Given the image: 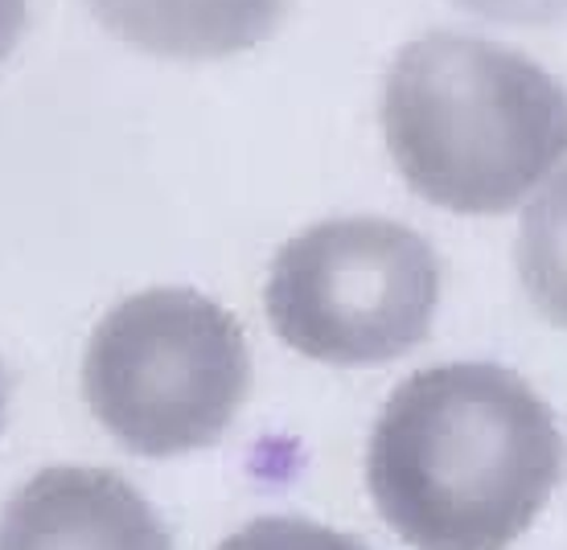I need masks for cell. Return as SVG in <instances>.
<instances>
[{"label":"cell","mask_w":567,"mask_h":550,"mask_svg":"<svg viewBox=\"0 0 567 550\" xmlns=\"http://www.w3.org/2000/svg\"><path fill=\"white\" fill-rule=\"evenodd\" d=\"M559 468L551 407L494 362L415 370L383 403L367 452L370 497L415 550H506L551 501Z\"/></svg>","instance_id":"1"},{"label":"cell","mask_w":567,"mask_h":550,"mask_svg":"<svg viewBox=\"0 0 567 550\" xmlns=\"http://www.w3.org/2000/svg\"><path fill=\"white\" fill-rule=\"evenodd\" d=\"M383 136L399 177L440 210L506 214L567 156V91L523 50L432 29L383 83Z\"/></svg>","instance_id":"2"},{"label":"cell","mask_w":567,"mask_h":550,"mask_svg":"<svg viewBox=\"0 0 567 550\" xmlns=\"http://www.w3.org/2000/svg\"><path fill=\"white\" fill-rule=\"evenodd\" d=\"M251 391L239 321L194 288H148L103 316L83 353L91 415L141 456L210 448Z\"/></svg>","instance_id":"3"},{"label":"cell","mask_w":567,"mask_h":550,"mask_svg":"<svg viewBox=\"0 0 567 550\" xmlns=\"http://www.w3.org/2000/svg\"><path fill=\"white\" fill-rule=\"evenodd\" d=\"M440 263L424 235L391 218H329L284 242L264 309L284 345L329 366H383L424 345Z\"/></svg>","instance_id":"4"},{"label":"cell","mask_w":567,"mask_h":550,"mask_svg":"<svg viewBox=\"0 0 567 550\" xmlns=\"http://www.w3.org/2000/svg\"><path fill=\"white\" fill-rule=\"evenodd\" d=\"M0 550H173V538L128 477L50 465L9 497Z\"/></svg>","instance_id":"5"},{"label":"cell","mask_w":567,"mask_h":550,"mask_svg":"<svg viewBox=\"0 0 567 550\" xmlns=\"http://www.w3.org/2000/svg\"><path fill=\"white\" fill-rule=\"evenodd\" d=\"M124 42L161 58H227L280 25L288 0H86Z\"/></svg>","instance_id":"6"},{"label":"cell","mask_w":567,"mask_h":550,"mask_svg":"<svg viewBox=\"0 0 567 550\" xmlns=\"http://www.w3.org/2000/svg\"><path fill=\"white\" fill-rule=\"evenodd\" d=\"M514 268L535 312L555 329H567V160L526 201Z\"/></svg>","instance_id":"7"},{"label":"cell","mask_w":567,"mask_h":550,"mask_svg":"<svg viewBox=\"0 0 567 550\" xmlns=\"http://www.w3.org/2000/svg\"><path fill=\"white\" fill-rule=\"evenodd\" d=\"M218 550H370L362 538L341 535L309 518H256L218 542Z\"/></svg>","instance_id":"8"},{"label":"cell","mask_w":567,"mask_h":550,"mask_svg":"<svg viewBox=\"0 0 567 550\" xmlns=\"http://www.w3.org/2000/svg\"><path fill=\"white\" fill-rule=\"evenodd\" d=\"M453 4L506 25H551L567 13V0H453Z\"/></svg>","instance_id":"9"},{"label":"cell","mask_w":567,"mask_h":550,"mask_svg":"<svg viewBox=\"0 0 567 550\" xmlns=\"http://www.w3.org/2000/svg\"><path fill=\"white\" fill-rule=\"evenodd\" d=\"M25 17H29V0H0V62L9 58V50L21 38Z\"/></svg>","instance_id":"10"},{"label":"cell","mask_w":567,"mask_h":550,"mask_svg":"<svg viewBox=\"0 0 567 550\" xmlns=\"http://www.w3.org/2000/svg\"><path fill=\"white\" fill-rule=\"evenodd\" d=\"M0 427H4V370H0Z\"/></svg>","instance_id":"11"}]
</instances>
